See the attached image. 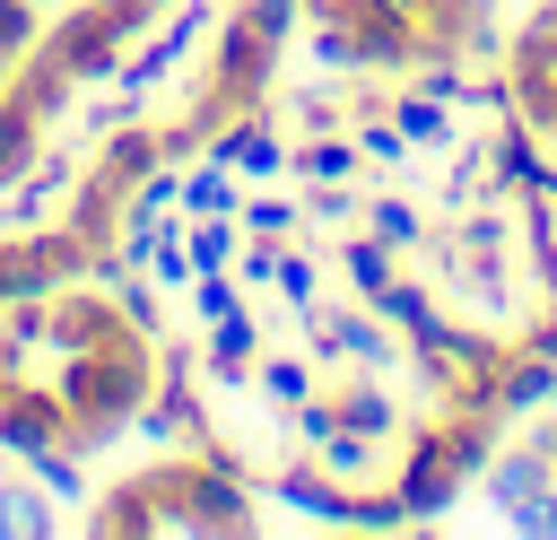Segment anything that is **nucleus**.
I'll return each instance as SVG.
<instances>
[{"mask_svg":"<svg viewBox=\"0 0 557 540\" xmlns=\"http://www.w3.org/2000/svg\"><path fill=\"white\" fill-rule=\"evenodd\" d=\"M383 113L400 122V139H409V148H453V105H435V96L400 87V96H392Z\"/></svg>","mask_w":557,"mask_h":540,"instance_id":"obj_19","label":"nucleus"},{"mask_svg":"<svg viewBox=\"0 0 557 540\" xmlns=\"http://www.w3.org/2000/svg\"><path fill=\"white\" fill-rule=\"evenodd\" d=\"M305 348H313V366L322 375H392L400 366V331L366 305V314H348V305H305Z\"/></svg>","mask_w":557,"mask_h":540,"instance_id":"obj_2","label":"nucleus"},{"mask_svg":"<svg viewBox=\"0 0 557 540\" xmlns=\"http://www.w3.org/2000/svg\"><path fill=\"white\" fill-rule=\"evenodd\" d=\"M270 496L278 505H296V514H313V523H339L348 531V488L313 462V453H296V462H278V479H270Z\"/></svg>","mask_w":557,"mask_h":540,"instance_id":"obj_11","label":"nucleus"},{"mask_svg":"<svg viewBox=\"0 0 557 540\" xmlns=\"http://www.w3.org/2000/svg\"><path fill=\"white\" fill-rule=\"evenodd\" d=\"M252 383H261V401H270V409H296V401L313 392V357H287V348H278V357H261V366H252Z\"/></svg>","mask_w":557,"mask_h":540,"instance_id":"obj_28","label":"nucleus"},{"mask_svg":"<svg viewBox=\"0 0 557 540\" xmlns=\"http://www.w3.org/2000/svg\"><path fill=\"white\" fill-rule=\"evenodd\" d=\"M78 122H87V131H122V122H139V96H131V87H122V96H96Z\"/></svg>","mask_w":557,"mask_h":540,"instance_id":"obj_40","label":"nucleus"},{"mask_svg":"<svg viewBox=\"0 0 557 540\" xmlns=\"http://www.w3.org/2000/svg\"><path fill=\"white\" fill-rule=\"evenodd\" d=\"M148 479H157V531H209V540H252L261 531L252 488L226 453H191V462H165Z\"/></svg>","mask_w":557,"mask_h":540,"instance_id":"obj_1","label":"nucleus"},{"mask_svg":"<svg viewBox=\"0 0 557 540\" xmlns=\"http://www.w3.org/2000/svg\"><path fill=\"white\" fill-rule=\"evenodd\" d=\"M35 52H44V61H61L78 87H96V78H122V35L104 26V9H96V0H78L70 17H52V26L35 35Z\"/></svg>","mask_w":557,"mask_h":540,"instance_id":"obj_4","label":"nucleus"},{"mask_svg":"<svg viewBox=\"0 0 557 540\" xmlns=\"http://www.w3.org/2000/svg\"><path fill=\"white\" fill-rule=\"evenodd\" d=\"M470 488H487V505H496V514H513V505H531V496H548V488H557V453H548V444H531V435H522V444H496V453H487V470H479Z\"/></svg>","mask_w":557,"mask_h":540,"instance_id":"obj_7","label":"nucleus"},{"mask_svg":"<svg viewBox=\"0 0 557 540\" xmlns=\"http://www.w3.org/2000/svg\"><path fill=\"white\" fill-rule=\"evenodd\" d=\"M366 305H374V314H383V322H392V331H409V322H418V314H426V305H435V287H418V279H409V270H392V279H383V287H374V296H366Z\"/></svg>","mask_w":557,"mask_h":540,"instance_id":"obj_29","label":"nucleus"},{"mask_svg":"<svg viewBox=\"0 0 557 540\" xmlns=\"http://www.w3.org/2000/svg\"><path fill=\"white\" fill-rule=\"evenodd\" d=\"M0 392H9V375H0Z\"/></svg>","mask_w":557,"mask_h":540,"instance_id":"obj_44","label":"nucleus"},{"mask_svg":"<svg viewBox=\"0 0 557 540\" xmlns=\"http://www.w3.org/2000/svg\"><path fill=\"white\" fill-rule=\"evenodd\" d=\"M409 70H418L409 87H418V96H435V105H461V87H470V78H461V61H409Z\"/></svg>","mask_w":557,"mask_h":540,"instance_id":"obj_35","label":"nucleus"},{"mask_svg":"<svg viewBox=\"0 0 557 540\" xmlns=\"http://www.w3.org/2000/svg\"><path fill=\"white\" fill-rule=\"evenodd\" d=\"M35 157H44V122H35L17 96H0V192H9Z\"/></svg>","mask_w":557,"mask_h":540,"instance_id":"obj_22","label":"nucleus"},{"mask_svg":"<svg viewBox=\"0 0 557 540\" xmlns=\"http://www.w3.org/2000/svg\"><path fill=\"white\" fill-rule=\"evenodd\" d=\"M348 35H357V70H409L418 61V26L400 0H348Z\"/></svg>","mask_w":557,"mask_h":540,"instance_id":"obj_9","label":"nucleus"},{"mask_svg":"<svg viewBox=\"0 0 557 540\" xmlns=\"http://www.w3.org/2000/svg\"><path fill=\"white\" fill-rule=\"evenodd\" d=\"M139 270H148V287H183V296H191V253H183V235H157V253H148Z\"/></svg>","mask_w":557,"mask_h":540,"instance_id":"obj_34","label":"nucleus"},{"mask_svg":"<svg viewBox=\"0 0 557 540\" xmlns=\"http://www.w3.org/2000/svg\"><path fill=\"white\" fill-rule=\"evenodd\" d=\"M305 226H322V235H348V226H366V200H357V183H305Z\"/></svg>","mask_w":557,"mask_h":540,"instance_id":"obj_24","label":"nucleus"},{"mask_svg":"<svg viewBox=\"0 0 557 540\" xmlns=\"http://www.w3.org/2000/svg\"><path fill=\"white\" fill-rule=\"evenodd\" d=\"M366 226L392 244V253H426L435 244V226H426V209L418 200H400V192H383V200H366Z\"/></svg>","mask_w":557,"mask_h":540,"instance_id":"obj_21","label":"nucleus"},{"mask_svg":"<svg viewBox=\"0 0 557 540\" xmlns=\"http://www.w3.org/2000/svg\"><path fill=\"white\" fill-rule=\"evenodd\" d=\"M461 105H470V113H513V78H470Z\"/></svg>","mask_w":557,"mask_h":540,"instance_id":"obj_41","label":"nucleus"},{"mask_svg":"<svg viewBox=\"0 0 557 540\" xmlns=\"http://www.w3.org/2000/svg\"><path fill=\"white\" fill-rule=\"evenodd\" d=\"M113 305L131 314V331H139V340H157V322H165V314H157V296H148L139 279H122V287H113Z\"/></svg>","mask_w":557,"mask_h":540,"instance_id":"obj_37","label":"nucleus"},{"mask_svg":"<svg viewBox=\"0 0 557 540\" xmlns=\"http://www.w3.org/2000/svg\"><path fill=\"white\" fill-rule=\"evenodd\" d=\"M235 200H244V174L235 165H183V209L191 218H235Z\"/></svg>","mask_w":557,"mask_h":540,"instance_id":"obj_20","label":"nucleus"},{"mask_svg":"<svg viewBox=\"0 0 557 540\" xmlns=\"http://www.w3.org/2000/svg\"><path fill=\"white\" fill-rule=\"evenodd\" d=\"M505 523H513L522 540H557V488H548V496H531V505H513Z\"/></svg>","mask_w":557,"mask_h":540,"instance_id":"obj_39","label":"nucleus"},{"mask_svg":"<svg viewBox=\"0 0 557 540\" xmlns=\"http://www.w3.org/2000/svg\"><path fill=\"white\" fill-rule=\"evenodd\" d=\"M35 35H44L35 0H0V70H17V61L35 52Z\"/></svg>","mask_w":557,"mask_h":540,"instance_id":"obj_31","label":"nucleus"},{"mask_svg":"<svg viewBox=\"0 0 557 540\" xmlns=\"http://www.w3.org/2000/svg\"><path fill=\"white\" fill-rule=\"evenodd\" d=\"M61 514H52V488L44 479H0V540H52Z\"/></svg>","mask_w":557,"mask_h":540,"instance_id":"obj_17","label":"nucleus"},{"mask_svg":"<svg viewBox=\"0 0 557 540\" xmlns=\"http://www.w3.org/2000/svg\"><path fill=\"white\" fill-rule=\"evenodd\" d=\"M357 131H305L296 139V157H287V174L296 183H357Z\"/></svg>","mask_w":557,"mask_h":540,"instance_id":"obj_15","label":"nucleus"},{"mask_svg":"<svg viewBox=\"0 0 557 540\" xmlns=\"http://www.w3.org/2000/svg\"><path fill=\"white\" fill-rule=\"evenodd\" d=\"M61 427H70V409H61L52 383H9V392H0V453L35 462L44 444H61Z\"/></svg>","mask_w":557,"mask_h":540,"instance_id":"obj_8","label":"nucleus"},{"mask_svg":"<svg viewBox=\"0 0 557 540\" xmlns=\"http://www.w3.org/2000/svg\"><path fill=\"white\" fill-rule=\"evenodd\" d=\"M87 531H96V540H139V531H157V479L139 470V479L104 488V505L87 514Z\"/></svg>","mask_w":557,"mask_h":540,"instance_id":"obj_14","label":"nucleus"},{"mask_svg":"<svg viewBox=\"0 0 557 540\" xmlns=\"http://www.w3.org/2000/svg\"><path fill=\"white\" fill-rule=\"evenodd\" d=\"M548 392H557V357H548V348H513V357L496 366V418H505V427H513V418H540Z\"/></svg>","mask_w":557,"mask_h":540,"instance_id":"obj_12","label":"nucleus"},{"mask_svg":"<svg viewBox=\"0 0 557 540\" xmlns=\"http://www.w3.org/2000/svg\"><path fill=\"white\" fill-rule=\"evenodd\" d=\"M548 409H557V392H548Z\"/></svg>","mask_w":557,"mask_h":540,"instance_id":"obj_43","label":"nucleus"},{"mask_svg":"<svg viewBox=\"0 0 557 540\" xmlns=\"http://www.w3.org/2000/svg\"><path fill=\"white\" fill-rule=\"evenodd\" d=\"M331 401H339V427L348 435H400V401L383 392V375H331Z\"/></svg>","mask_w":557,"mask_h":540,"instance_id":"obj_13","label":"nucleus"},{"mask_svg":"<svg viewBox=\"0 0 557 540\" xmlns=\"http://www.w3.org/2000/svg\"><path fill=\"white\" fill-rule=\"evenodd\" d=\"M200 331H209V357H200V366H209V383H252L261 340H270V331H261V314H244V305H235V314H218V322H200Z\"/></svg>","mask_w":557,"mask_h":540,"instance_id":"obj_10","label":"nucleus"},{"mask_svg":"<svg viewBox=\"0 0 557 540\" xmlns=\"http://www.w3.org/2000/svg\"><path fill=\"white\" fill-rule=\"evenodd\" d=\"M392 444H400V435H348V427H339L331 444H313V462H322L339 488H383V453H392Z\"/></svg>","mask_w":557,"mask_h":540,"instance_id":"obj_16","label":"nucleus"},{"mask_svg":"<svg viewBox=\"0 0 557 540\" xmlns=\"http://www.w3.org/2000/svg\"><path fill=\"white\" fill-rule=\"evenodd\" d=\"M331 244H339V279H348L357 296H374V287H383V279L400 270V253H392V244H383L374 226H348V235H331Z\"/></svg>","mask_w":557,"mask_h":540,"instance_id":"obj_18","label":"nucleus"},{"mask_svg":"<svg viewBox=\"0 0 557 540\" xmlns=\"http://www.w3.org/2000/svg\"><path fill=\"white\" fill-rule=\"evenodd\" d=\"M131 192H139V183H131V174H113V165L96 157V165H78V183L61 192V226H70V235L96 253V244H113V235H122V209H131Z\"/></svg>","mask_w":557,"mask_h":540,"instance_id":"obj_6","label":"nucleus"},{"mask_svg":"<svg viewBox=\"0 0 557 540\" xmlns=\"http://www.w3.org/2000/svg\"><path fill=\"white\" fill-rule=\"evenodd\" d=\"M209 87H226V96H244V105H261V96L278 87V44L252 35L235 9L209 26Z\"/></svg>","mask_w":557,"mask_h":540,"instance_id":"obj_5","label":"nucleus"},{"mask_svg":"<svg viewBox=\"0 0 557 540\" xmlns=\"http://www.w3.org/2000/svg\"><path fill=\"white\" fill-rule=\"evenodd\" d=\"M270 287H278V296L305 314V305H322V261H313V253L287 235V244H278V270H270Z\"/></svg>","mask_w":557,"mask_h":540,"instance_id":"obj_27","label":"nucleus"},{"mask_svg":"<svg viewBox=\"0 0 557 540\" xmlns=\"http://www.w3.org/2000/svg\"><path fill=\"white\" fill-rule=\"evenodd\" d=\"M183 253H191V270H235L244 226H235V218H191V226H183Z\"/></svg>","mask_w":557,"mask_h":540,"instance_id":"obj_25","label":"nucleus"},{"mask_svg":"<svg viewBox=\"0 0 557 540\" xmlns=\"http://www.w3.org/2000/svg\"><path fill=\"white\" fill-rule=\"evenodd\" d=\"M26 470H35V479H44L52 496H87V470H78V453H70V444H44V453H35Z\"/></svg>","mask_w":557,"mask_h":540,"instance_id":"obj_33","label":"nucleus"},{"mask_svg":"<svg viewBox=\"0 0 557 540\" xmlns=\"http://www.w3.org/2000/svg\"><path fill=\"white\" fill-rule=\"evenodd\" d=\"M235 226H244V235H270V244H278V235H296V226H305V209H296L287 192H244V200H235Z\"/></svg>","mask_w":557,"mask_h":540,"instance_id":"obj_26","label":"nucleus"},{"mask_svg":"<svg viewBox=\"0 0 557 540\" xmlns=\"http://www.w3.org/2000/svg\"><path fill=\"white\" fill-rule=\"evenodd\" d=\"M113 435H122V418H70V427H61V444H70L78 462H87V453H104Z\"/></svg>","mask_w":557,"mask_h":540,"instance_id":"obj_38","label":"nucleus"},{"mask_svg":"<svg viewBox=\"0 0 557 540\" xmlns=\"http://www.w3.org/2000/svg\"><path fill=\"white\" fill-rule=\"evenodd\" d=\"M148 444H209V409H200V392H191V348H165L157 340V392L139 401V418H131Z\"/></svg>","mask_w":557,"mask_h":540,"instance_id":"obj_3","label":"nucleus"},{"mask_svg":"<svg viewBox=\"0 0 557 540\" xmlns=\"http://www.w3.org/2000/svg\"><path fill=\"white\" fill-rule=\"evenodd\" d=\"M278 113H287L296 131H339V122H348V105H339L331 87H296L287 105H270V122H278Z\"/></svg>","mask_w":557,"mask_h":540,"instance_id":"obj_30","label":"nucleus"},{"mask_svg":"<svg viewBox=\"0 0 557 540\" xmlns=\"http://www.w3.org/2000/svg\"><path fill=\"white\" fill-rule=\"evenodd\" d=\"M522 435H531V444H548V453H557V409H548V418H540V427H522Z\"/></svg>","mask_w":557,"mask_h":540,"instance_id":"obj_42","label":"nucleus"},{"mask_svg":"<svg viewBox=\"0 0 557 540\" xmlns=\"http://www.w3.org/2000/svg\"><path fill=\"white\" fill-rule=\"evenodd\" d=\"M278 244H287V235H278ZM278 244H270V235H252V244L235 253V287H270V270H278Z\"/></svg>","mask_w":557,"mask_h":540,"instance_id":"obj_36","label":"nucleus"},{"mask_svg":"<svg viewBox=\"0 0 557 540\" xmlns=\"http://www.w3.org/2000/svg\"><path fill=\"white\" fill-rule=\"evenodd\" d=\"M104 165L139 183L148 165H165V131H148V122H122V131H104Z\"/></svg>","mask_w":557,"mask_h":540,"instance_id":"obj_23","label":"nucleus"},{"mask_svg":"<svg viewBox=\"0 0 557 540\" xmlns=\"http://www.w3.org/2000/svg\"><path fill=\"white\" fill-rule=\"evenodd\" d=\"M235 305H244L235 270H191V314H200V322H218V314H235Z\"/></svg>","mask_w":557,"mask_h":540,"instance_id":"obj_32","label":"nucleus"}]
</instances>
